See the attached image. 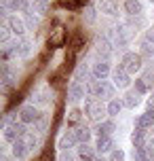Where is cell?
<instances>
[{"instance_id": "obj_9", "label": "cell", "mask_w": 154, "mask_h": 161, "mask_svg": "<svg viewBox=\"0 0 154 161\" xmlns=\"http://www.w3.org/2000/svg\"><path fill=\"white\" fill-rule=\"evenodd\" d=\"M68 97H70V102H78V100L85 97V87L80 85V80H74L68 87Z\"/></svg>"}, {"instance_id": "obj_31", "label": "cell", "mask_w": 154, "mask_h": 161, "mask_svg": "<svg viewBox=\"0 0 154 161\" xmlns=\"http://www.w3.org/2000/svg\"><path fill=\"white\" fill-rule=\"evenodd\" d=\"M74 2H76L78 7H85V4H89V0H74Z\"/></svg>"}, {"instance_id": "obj_15", "label": "cell", "mask_w": 154, "mask_h": 161, "mask_svg": "<svg viewBox=\"0 0 154 161\" xmlns=\"http://www.w3.org/2000/svg\"><path fill=\"white\" fill-rule=\"evenodd\" d=\"M64 40H65V30H64V28H57V30H53V34H51L49 45L59 47V45H64Z\"/></svg>"}, {"instance_id": "obj_2", "label": "cell", "mask_w": 154, "mask_h": 161, "mask_svg": "<svg viewBox=\"0 0 154 161\" xmlns=\"http://www.w3.org/2000/svg\"><path fill=\"white\" fill-rule=\"evenodd\" d=\"M108 110V108H104V104H101V100H95V97H89L87 102H85V113H87V117L93 121H101L104 119V113Z\"/></svg>"}, {"instance_id": "obj_3", "label": "cell", "mask_w": 154, "mask_h": 161, "mask_svg": "<svg viewBox=\"0 0 154 161\" xmlns=\"http://www.w3.org/2000/svg\"><path fill=\"white\" fill-rule=\"evenodd\" d=\"M28 134H25V127H23V123H13V125H7L4 127V140L7 142H15V140H21V138H25Z\"/></svg>"}, {"instance_id": "obj_20", "label": "cell", "mask_w": 154, "mask_h": 161, "mask_svg": "<svg viewBox=\"0 0 154 161\" xmlns=\"http://www.w3.org/2000/svg\"><path fill=\"white\" fill-rule=\"evenodd\" d=\"M74 134H76V140L80 142V144H85V142H89L91 140V131L87 127H78V129H74Z\"/></svg>"}, {"instance_id": "obj_22", "label": "cell", "mask_w": 154, "mask_h": 161, "mask_svg": "<svg viewBox=\"0 0 154 161\" xmlns=\"http://www.w3.org/2000/svg\"><path fill=\"white\" fill-rule=\"evenodd\" d=\"M114 131V123L112 121H104L101 125H99V136H110Z\"/></svg>"}, {"instance_id": "obj_4", "label": "cell", "mask_w": 154, "mask_h": 161, "mask_svg": "<svg viewBox=\"0 0 154 161\" xmlns=\"http://www.w3.org/2000/svg\"><path fill=\"white\" fill-rule=\"evenodd\" d=\"M122 66H125V70H127L129 74L137 72L139 68H141V55H139V53H125Z\"/></svg>"}, {"instance_id": "obj_34", "label": "cell", "mask_w": 154, "mask_h": 161, "mask_svg": "<svg viewBox=\"0 0 154 161\" xmlns=\"http://www.w3.org/2000/svg\"><path fill=\"white\" fill-rule=\"evenodd\" d=\"M150 2H154V0H150Z\"/></svg>"}, {"instance_id": "obj_6", "label": "cell", "mask_w": 154, "mask_h": 161, "mask_svg": "<svg viewBox=\"0 0 154 161\" xmlns=\"http://www.w3.org/2000/svg\"><path fill=\"white\" fill-rule=\"evenodd\" d=\"M112 79H114V85H116V87H127L131 83V74L125 70V66H118L112 72Z\"/></svg>"}, {"instance_id": "obj_16", "label": "cell", "mask_w": 154, "mask_h": 161, "mask_svg": "<svg viewBox=\"0 0 154 161\" xmlns=\"http://www.w3.org/2000/svg\"><path fill=\"white\" fill-rule=\"evenodd\" d=\"M108 74H110V66H108V62H97L95 68H93V76H95V79H105Z\"/></svg>"}, {"instance_id": "obj_29", "label": "cell", "mask_w": 154, "mask_h": 161, "mask_svg": "<svg viewBox=\"0 0 154 161\" xmlns=\"http://www.w3.org/2000/svg\"><path fill=\"white\" fill-rule=\"evenodd\" d=\"M36 4H38V8H40V11H47V7H49V0H36Z\"/></svg>"}, {"instance_id": "obj_11", "label": "cell", "mask_w": 154, "mask_h": 161, "mask_svg": "<svg viewBox=\"0 0 154 161\" xmlns=\"http://www.w3.org/2000/svg\"><path fill=\"white\" fill-rule=\"evenodd\" d=\"M95 148H97V153H110V151H114V140L110 136H99Z\"/></svg>"}, {"instance_id": "obj_1", "label": "cell", "mask_w": 154, "mask_h": 161, "mask_svg": "<svg viewBox=\"0 0 154 161\" xmlns=\"http://www.w3.org/2000/svg\"><path fill=\"white\" fill-rule=\"evenodd\" d=\"M87 89H89V93H91L93 97H101V96L112 97V96H114V87L105 85L104 79H93V80H89Z\"/></svg>"}, {"instance_id": "obj_18", "label": "cell", "mask_w": 154, "mask_h": 161, "mask_svg": "<svg viewBox=\"0 0 154 161\" xmlns=\"http://www.w3.org/2000/svg\"><path fill=\"white\" fill-rule=\"evenodd\" d=\"M125 11L129 13V15H141V4H139V0H125Z\"/></svg>"}, {"instance_id": "obj_32", "label": "cell", "mask_w": 154, "mask_h": 161, "mask_svg": "<svg viewBox=\"0 0 154 161\" xmlns=\"http://www.w3.org/2000/svg\"><path fill=\"white\" fill-rule=\"evenodd\" d=\"M4 161H19V159H4Z\"/></svg>"}, {"instance_id": "obj_28", "label": "cell", "mask_w": 154, "mask_h": 161, "mask_svg": "<svg viewBox=\"0 0 154 161\" xmlns=\"http://www.w3.org/2000/svg\"><path fill=\"white\" fill-rule=\"evenodd\" d=\"M80 119V110H78V108H74L72 113H70V121H78Z\"/></svg>"}, {"instance_id": "obj_10", "label": "cell", "mask_w": 154, "mask_h": 161, "mask_svg": "<svg viewBox=\"0 0 154 161\" xmlns=\"http://www.w3.org/2000/svg\"><path fill=\"white\" fill-rule=\"evenodd\" d=\"M99 11L110 17H116L118 15V4H116V0H101L99 2Z\"/></svg>"}, {"instance_id": "obj_7", "label": "cell", "mask_w": 154, "mask_h": 161, "mask_svg": "<svg viewBox=\"0 0 154 161\" xmlns=\"http://www.w3.org/2000/svg\"><path fill=\"white\" fill-rule=\"evenodd\" d=\"M7 25H8V30H11V34H15V36H23V34H25L23 21H21L19 17H15V15L7 17Z\"/></svg>"}, {"instance_id": "obj_30", "label": "cell", "mask_w": 154, "mask_h": 161, "mask_svg": "<svg viewBox=\"0 0 154 161\" xmlns=\"http://www.w3.org/2000/svg\"><path fill=\"white\" fill-rule=\"evenodd\" d=\"M59 161H74V157L70 155V151H64V153H61V159H59Z\"/></svg>"}, {"instance_id": "obj_25", "label": "cell", "mask_w": 154, "mask_h": 161, "mask_svg": "<svg viewBox=\"0 0 154 161\" xmlns=\"http://www.w3.org/2000/svg\"><path fill=\"white\" fill-rule=\"evenodd\" d=\"M135 89H137V93H146V91H148V85L144 83V79L135 80Z\"/></svg>"}, {"instance_id": "obj_23", "label": "cell", "mask_w": 154, "mask_h": 161, "mask_svg": "<svg viewBox=\"0 0 154 161\" xmlns=\"http://www.w3.org/2000/svg\"><path fill=\"white\" fill-rule=\"evenodd\" d=\"M121 108H122V102H118V100H112V102L108 104V114L116 117V114L121 113Z\"/></svg>"}, {"instance_id": "obj_17", "label": "cell", "mask_w": 154, "mask_h": 161, "mask_svg": "<svg viewBox=\"0 0 154 161\" xmlns=\"http://www.w3.org/2000/svg\"><path fill=\"white\" fill-rule=\"evenodd\" d=\"M78 157L82 161H93L95 159V153H93V148L89 146V142H85V144L78 146Z\"/></svg>"}, {"instance_id": "obj_24", "label": "cell", "mask_w": 154, "mask_h": 161, "mask_svg": "<svg viewBox=\"0 0 154 161\" xmlns=\"http://www.w3.org/2000/svg\"><path fill=\"white\" fill-rule=\"evenodd\" d=\"M110 161H125V153H122L121 148H114L112 155H110Z\"/></svg>"}, {"instance_id": "obj_5", "label": "cell", "mask_w": 154, "mask_h": 161, "mask_svg": "<svg viewBox=\"0 0 154 161\" xmlns=\"http://www.w3.org/2000/svg\"><path fill=\"white\" fill-rule=\"evenodd\" d=\"M19 119H21V123H38L40 113H38L36 106H23L21 113H19Z\"/></svg>"}, {"instance_id": "obj_12", "label": "cell", "mask_w": 154, "mask_h": 161, "mask_svg": "<svg viewBox=\"0 0 154 161\" xmlns=\"http://www.w3.org/2000/svg\"><path fill=\"white\" fill-rule=\"evenodd\" d=\"M76 142H78V140H76V134H74V131H65L64 136L59 138V148H61V151H70Z\"/></svg>"}, {"instance_id": "obj_19", "label": "cell", "mask_w": 154, "mask_h": 161, "mask_svg": "<svg viewBox=\"0 0 154 161\" xmlns=\"http://www.w3.org/2000/svg\"><path fill=\"white\" fill-rule=\"evenodd\" d=\"M125 106H129V108H135V106L139 104V93L137 91H129L127 96H125V102H122Z\"/></svg>"}, {"instance_id": "obj_21", "label": "cell", "mask_w": 154, "mask_h": 161, "mask_svg": "<svg viewBox=\"0 0 154 161\" xmlns=\"http://www.w3.org/2000/svg\"><path fill=\"white\" fill-rule=\"evenodd\" d=\"M30 51H32V42H30V40H23L21 45H17V53H19L21 57L30 55Z\"/></svg>"}, {"instance_id": "obj_27", "label": "cell", "mask_w": 154, "mask_h": 161, "mask_svg": "<svg viewBox=\"0 0 154 161\" xmlns=\"http://www.w3.org/2000/svg\"><path fill=\"white\" fill-rule=\"evenodd\" d=\"M38 161H53V155H51V151H44V153L40 155V159Z\"/></svg>"}, {"instance_id": "obj_8", "label": "cell", "mask_w": 154, "mask_h": 161, "mask_svg": "<svg viewBox=\"0 0 154 161\" xmlns=\"http://www.w3.org/2000/svg\"><path fill=\"white\" fill-rule=\"evenodd\" d=\"M30 151H32V148H30V144H28V142H25V138H21V140H15V142H13V157H15V159H23Z\"/></svg>"}, {"instance_id": "obj_26", "label": "cell", "mask_w": 154, "mask_h": 161, "mask_svg": "<svg viewBox=\"0 0 154 161\" xmlns=\"http://www.w3.org/2000/svg\"><path fill=\"white\" fill-rule=\"evenodd\" d=\"M144 83H146L148 87H152V85H154V74H152V72H146V76H144Z\"/></svg>"}, {"instance_id": "obj_14", "label": "cell", "mask_w": 154, "mask_h": 161, "mask_svg": "<svg viewBox=\"0 0 154 161\" xmlns=\"http://www.w3.org/2000/svg\"><path fill=\"white\" fill-rule=\"evenodd\" d=\"M141 53L144 55H152L154 53V32H148L141 38Z\"/></svg>"}, {"instance_id": "obj_13", "label": "cell", "mask_w": 154, "mask_h": 161, "mask_svg": "<svg viewBox=\"0 0 154 161\" xmlns=\"http://www.w3.org/2000/svg\"><path fill=\"white\" fill-rule=\"evenodd\" d=\"M152 125H154V110H152V113H144V114H139L137 119H135V127L150 129Z\"/></svg>"}, {"instance_id": "obj_33", "label": "cell", "mask_w": 154, "mask_h": 161, "mask_svg": "<svg viewBox=\"0 0 154 161\" xmlns=\"http://www.w3.org/2000/svg\"><path fill=\"white\" fill-rule=\"evenodd\" d=\"M93 161H105V159H93Z\"/></svg>"}]
</instances>
